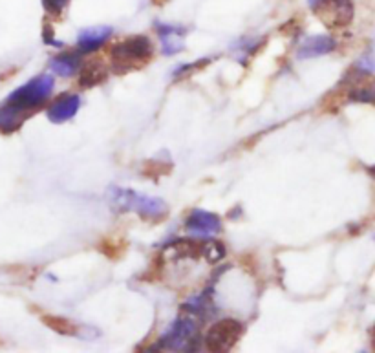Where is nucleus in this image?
Returning a JSON list of instances; mask_svg holds the SVG:
<instances>
[{"mask_svg": "<svg viewBox=\"0 0 375 353\" xmlns=\"http://www.w3.org/2000/svg\"><path fill=\"white\" fill-rule=\"evenodd\" d=\"M154 46L148 37L145 35H136L129 39L121 40L118 45L112 46L110 55H112V63L114 68L119 72H127V70L139 68L152 59Z\"/></svg>", "mask_w": 375, "mask_h": 353, "instance_id": "1", "label": "nucleus"}, {"mask_svg": "<svg viewBox=\"0 0 375 353\" xmlns=\"http://www.w3.org/2000/svg\"><path fill=\"white\" fill-rule=\"evenodd\" d=\"M109 198L112 207L121 209V211L138 212L141 218L159 220V218H163L168 212V207L163 200L152 196H143V194L127 191V189H110Z\"/></svg>", "mask_w": 375, "mask_h": 353, "instance_id": "2", "label": "nucleus"}, {"mask_svg": "<svg viewBox=\"0 0 375 353\" xmlns=\"http://www.w3.org/2000/svg\"><path fill=\"white\" fill-rule=\"evenodd\" d=\"M54 77L49 74L39 75V77L31 79L30 83H26L24 86L17 88L8 97V104L19 108V110H31L35 107H40L46 99L54 92Z\"/></svg>", "mask_w": 375, "mask_h": 353, "instance_id": "3", "label": "nucleus"}, {"mask_svg": "<svg viewBox=\"0 0 375 353\" xmlns=\"http://www.w3.org/2000/svg\"><path fill=\"white\" fill-rule=\"evenodd\" d=\"M310 8L330 30H342L350 26L356 15L351 0H310Z\"/></svg>", "mask_w": 375, "mask_h": 353, "instance_id": "4", "label": "nucleus"}, {"mask_svg": "<svg viewBox=\"0 0 375 353\" xmlns=\"http://www.w3.org/2000/svg\"><path fill=\"white\" fill-rule=\"evenodd\" d=\"M246 328L237 319H222L205 335V348L209 352H229L237 346L240 337L244 335Z\"/></svg>", "mask_w": 375, "mask_h": 353, "instance_id": "5", "label": "nucleus"}, {"mask_svg": "<svg viewBox=\"0 0 375 353\" xmlns=\"http://www.w3.org/2000/svg\"><path fill=\"white\" fill-rule=\"evenodd\" d=\"M196 322L189 317H183L173 322V326L161 335L156 346L159 350H193L196 344Z\"/></svg>", "mask_w": 375, "mask_h": 353, "instance_id": "6", "label": "nucleus"}, {"mask_svg": "<svg viewBox=\"0 0 375 353\" xmlns=\"http://www.w3.org/2000/svg\"><path fill=\"white\" fill-rule=\"evenodd\" d=\"M185 229L194 238H212L222 230V221L216 214L207 211H193L185 221Z\"/></svg>", "mask_w": 375, "mask_h": 353, "instance_id": "7", "label": "nucleus"}, {"mask_svg": "<svg viewBox=\"0 0 375 353\" xmlns=\"http://www.w3.org/2000/svg\"><path fill=\"white\" fill-rule=\"evenodd\" d=\"M81 97L75 93H65L48 108V119L51 123H65L79 112Z\"/></svg>", "mask_w": 375, "mask_h": 353, "instance_id": "8", "label": "nucleus"}, {"mask_svg": "<svg viewBox=\"0 0 375 353\" xmlns=\"http://www.w3.org/2000/svg\"><path fill=\"white\" fill-rule=\"evenodd\" d=\"M335 40L331 39L330 35H313L308 37L298 45L296 49V57L298 59H313L319 55H326L335 49Z\"/></svg>", "mask_w": 375, "mask_h": 353, "instance_id": "9", "label": "nucleus"}, {"mask_svg": "<svg viewBox=\"0 0 375 353\" xmlns=\"http://www.w3.org/2000/svg\"><path fill=\"white\" fill-rule=\"evenodd\" d=\"M112 37V28L109 26H97V28H86L77 37V48L81 54L95 52Z\"/></svg>", "mask_w": 375, "mask_h": 353, "instance_id": "10", "label": "nucleus"}, {"mask_svg": "<svg viewBox=\"0 0 375 353\" xmlns=\"http://www.w3.org/2000/svg\"><path fill=\"white\" fill-rule=\"evenodd\" d=\"M158 33L161 37V52L165 55H176L183 49V35L185 30L178 26L170 24H156Z\"/></svg>", "mask_w": 375, "mask_h": 353, "instance_id": "11", "label": "nucleus"}, {"mask_svg": "<svg viewBox=\"0 0 375 353\" xmlns=\"http://www.w3.org/2000/svg\"><path fill=\"white\" fill-rule=\"evenodd\" d=\"M49 68L51 72L61 77H70V75L77 74V70L81 68V59L77 54H66L59 55V57H54L51 63H49Z\"/></svg>", "mask_w": 375, "mask_h": 353, "instance_id": "12", "label": "nucleus"}, {"mask_svg": "<svg viewBox=\"0 0 375 353\" xmlns=\"http://www.w3.org/2000/svg\"><path fill=\"white\" fill-rule=\"evenodd\" d=\"M22 110L19 108L11 107V104H6V107L0 108V130L2 132H13L22 123Z\"/></svg>", "mask_w": 375, "mask_h": 353, "instance_id": "13", "label": "nucleus"}, {"mask_svg": "<svg viewBox=\"0 0 375 353\" xmlns=\"http://www.w3.org/2000/svg\"><path fill=\"white\" fill-rule=\"evenodd\" d=\"M106 77V70L101 63H90L86 64L81 72V86L88 88V86H94V84L101 83L103 79Z\"/></svg>", "mask_w": 375, "mask_h": 353, "instance_id": "14", "label": "nucleus"}, {"mask_svg": "<svg viewBox=\"0 0 375 353\" xmlns=\"http://www.w3.org/2000/svg\"><path fill=\"white\" fill-rule=\"evenodd\" d=\"M42 320L48 324L49 328L55 329V331L61 335H75L77 334V329H75L74 322L68 319H63V317H57V315H45V317H42Z\"/></svg>", "mask_w": 375, "mask_h": 353, "instance_id": "15", "label": "nucleus"}, {"mask_svg": "<svg viewBox=\"0 0 375 353\" xmlns=\"http://www.w3.org/2000/svg\"><path fill=\"white\" fill-rule=\"evenodd\" d=\"M70 4V0H42L45 10L48 11L49 15H61L66 10V6Z\"/></svg>", "mask_w": 375, "mask_h": 353, "instance_id": "16", "label": "nucleus"}, {"mask_svg": "<svg viewBox=\"0 0 375 353\" xmlns=\"http://www.w3.org/2000/svg\"><path fill=\"white\" fill-rule=\"evenodd\" d=\"M366 171H368V174H370V176L375 178V165H374V167H368Z\"/></svg>", "mask_w": 375, "mask_h": 353, "instance_id": "17", "label": "nucleus"}, {"mask_svg": "<svg viewBox=\"0 0 375 353\" xmlns=\"http://www.w3.org/2000/svg\"><path fill=\"white\" fill-rule=\"evenodd\" d=\"M374 346H375V329H374Z\"/></svg>", "mask_w": 375, "mask_h": 353, "instance_id": "18", "label": "nucleus"}]
</instances>
